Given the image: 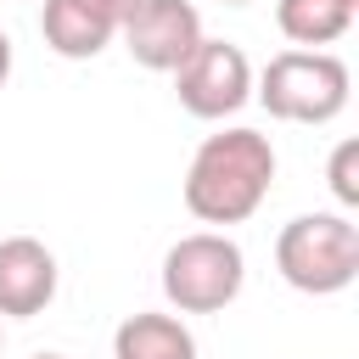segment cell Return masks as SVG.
<instances>
[{
  "mask_svg": "<svg viewBox=\"0 0 359 359\" xmlns=\"http://www.w3.org/2000/svg\"><path fill=\"white\" fill-rule=\"evenodd\" d=\"M275 185V146L258 129H219L185 168V208L202 224H247Z\"/></svg>",
  "mask_w": 359,
  "mask_h": 359,
  "instance_id": "cell-1",
  "label": "cell"
},
{
  "mask_svg": "<svg viewBox=\"0 0 359 359\" xmlns=\"http://www.w3.org/2000/svg\"><path fill=\"white\" fill-rule=\"evenodd\" d=\"M275 269L292 292L337 297L359 280V224L348 213H297L275 236Z\"/></svg>",
  "mask_w": 359,
  "mask_h": 359,
  "instance_id": "cell-2",
  "label": "cell"
},
{
  "mask_svg": "<svg viewBox=\"0 0 359 359\" xmlns=\"http://www.w3.org/2000/svg\"><path fill=\"white\" fill-rule=\"evenodd\" d=\"M348 90H353V73L342 56L331 50H280L264 62V73L252 79V95L264 101L269 118L280 123H331L342 118L348 107Z\"/></svg>",
  "mask_w": 359,
  "mask_h": 359,
  "instance_id": "cell-3",
  "label": "cell"
},
{
  "mask_svg": "<svg viewBox=\"0 0 359 359\" xmlns=\"http://www.w3.org/2000/svg\"><path fill=\"white\" fill-rule=\"evenodd\" d=\"M247 258L224 230H191L163 252V297L180 314H219L241 297Z\"/></svg>",
  "mask_w": 359,
  "mask_h": 359,
  "instance_id": "cell-4",
  "label": "cell"
},
{
  "mask_svg": "<svg viewBox=\"0 0 359 359\" xmlns=\"http://www.w3.org/2000/svg\"><path fill=\"white\" fill-rule=\"evenodd\" d=\"M174 95L202 123H219V118L241 112L252 101V62H247V50L230 45V39H208L202 34V45L174 73Z\"/></svg>",
  "mask_w": 359,
  "mask_h": 359,
  "instance_id": "cell-5",
  "label": "cell"
},
{
  "mask_svg": "<svg viewBox=\"0 0 359 359\" xmlns=\"http://www.w3.org/2000/svg\"><path fill=\"white\" fill-rule=\"evenodd\" d=\"M196 45H202V11L191 0H135V11L123 17V50L146 73H180Z\"/></svg>",
  "mask_w": 359,
  "mask_h": 359,
  "instance_id": "cell-6",
  "label": "cell"
},
{
  "mask_svg": "<svg viewBox=\"0 0 359 359\" xmlns=\"http://www.w3.org/2000/svg\"><path fill=\"white\" fill-rule=\"evenodd\" d=\"M129 11H135V0H45L39 34H45V45L56 56L90 62V56H101L123 34V17Z\"/></svg>",
  "mask_w": 359,
  "mask_h": 359,
  "instance_id": "cell-7",
  "label": "cell"
},
{
  "mask_svg": "<svg viewBox=\"0 0 359 359\" xmlns=\"http://www.w3.org/2000/svg\"><path fill=\"white\" fill-rule=\"evenodd\" d=\"M62 286L56 252L34 236H6L0 241V320H34L50 309Z\"/></svg>",
  "mask_w": 359,
  "mask_h": 359,
  "instance_id": "cell-8",
  "label": "cell"
},
{
  "mask_svg": "<svg viewBox=\"0 0 359 359\" xmlns=\"http://www.w3.org/2000/svg\"><path fill=\"white\" fill-rule=\"evenodd\" d=\"M112 359H196V337L180 314L140 309L112 331Z\"/></svg>",
  "mask_w": 359,
  "mask_h": 359,
  "instance_id": "cell-9",
  "label": "cell"
},
{
  "mask_svg": "<svg viewBox=\"0 0 359 359\" xmlns=\"http://www.w3.org/2000/svg\"><path fill=\"white\" fill-rule=\"evenodd\" d=\"M275 28L297 50H320V45H337L353 28V11L342 0H275Z\"/></svg>",
  "mask_w": 359,
  "mask_h": 359,
  "instance_id": "cell-10",
  "label": "cell"
},
{
  "mask_svg": "<svg viewBox=\"0 0 359 359\" xmlns=\"http://www.w3.org/2000/svg\"><path fill=\"white\" fill-rule=\"evenodd\" d=\"M325 180H331V196L342 208H359V140H337V151L325 163Z\"/></svg>",
  "mask_w": 359,
  "mask_h": 359,
  "instance_id": "cell-11",
  "label": "cell"
},
{
  "mask_svg": "<svg viewBox=\"0 0 359 359\" xmlns=\"http://www.w3.org/2000/svg\"><path fill=\"white\" fill-rule=\"evenodd\" d=\"M6 79H11V34L0 28V90H6Z\"/></svg>",
  "mask_w": 359,
  "mask_h": 359,
  "instance_id": "cell-12",
  "label": "cell"
},
{
  "mask_svg": "<svg viewBox=\"0 0 359 359\" xmlns=\"http://www.w3.org/2000/svg\"><path fill=\"white\" fill-rule=\"evenodd\" d=\"M34 359H67V353H34Z\"/></svg>",
  "mask_w": 359,
  "mask_h": 359,
  "instance_id": "cell-13",
  "label": "cell"
},
{
  "mask_svg": "<svg viewBox=\"0 0 359 359\" xmlns=\"http://www.w3.org/2000/svg\"><path fill=\"white\" fill-rule=\"evenodd\" d=\"M342 6H348V11H359V0H342Z\"/></svg>",
  "mask_w": 359,
  "mask_h": 359,
  "instance_id": "cell-14",
  "label": "cell"
},
{
  "mask_svg": "<svg viewBox=\"0 0 359 359\" xmlns=\"http://www.w3.org/2000/svg\"><path fill=\"white\" fill-rule=\"evenodd\" d=\"M224 6H252V0H224Z\"/></svg>",
  "mask_w": 359,
  "mask_h": 359,
  "instance_id": "cell-15",
  "label": "cell"
},
{
  "mask_svg": "<svg viewBox=\"0 0 359 359\" xmlns=\"http://www.w3.org/2000/svg\"><path fill=\"white\" fill-rule=\"evenodd\" d=\"M0 348H6V325H0Z\"/></svg>",
  "mask_w": 359,
  "mask_h": 359,
  "instance_id": "cell-16",
  "label": "cell"
}]
</instances>
